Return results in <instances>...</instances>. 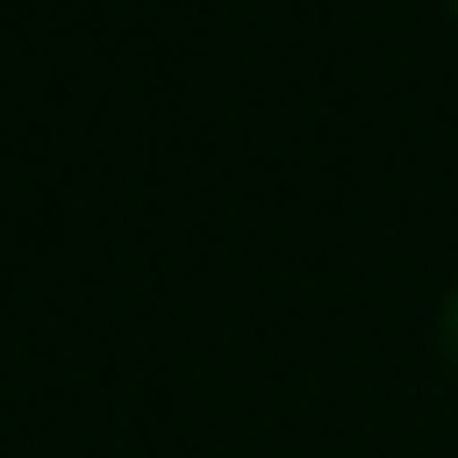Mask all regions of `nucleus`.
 I'll list each match as a JSON object with an SVG mask.
<instances>
[{"label":"nucleus","mask_w":458,"mask_h":458,"mask_svg":"<svg viewBox=\"0 0 458 458\" xmlns=\"http://www.w3.org/2000/svg\"><path fill=\"white\" fill-rule=\"evenodd\" d=\"M437 344H444V358L458 365V286L444 293V308H437Z\"/></svg>","instance_id":"obj_1"},{"label":"nucleus","mask_w":458,"mask_h":458,"mask_svg":"<svg viewBox=\"0 0 458 458\" xmlns=\"http://www.w3.org/2000/svg\"><path fill=\"white\" fill-rule=\"evenodd\" d=\"M451 14H458V0H451Z\"/></svg>","instance_id":"obj_2"}]
</instances>
